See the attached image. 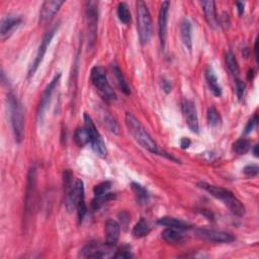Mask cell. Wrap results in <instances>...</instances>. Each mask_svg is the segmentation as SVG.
<instances>
[{
  "instance_id": "cell-1",
  "label": "cell",
  "mask_w": 259,
  "mask_h": 259,
  "mask_svg": "<svg viewBox=\"0 0 259 259\" xmlns=\"http://www.w3.org/2000/svg\"><path fill=\"white\" fill-rule=\"evenodd\" d=\"M64 187L66 194V207L68 211L76 210L80 222L87 213V208L84 201V185L80 179L72 182V173L67 170L64 172Z\"/></svg>"
},
{
  "instance_id": "cell-2",
  "label": "cell",
  "mask_w": 259,
  "mask_h": 259,
  "mask_svg": "<svg viewBox=\"0 0 259 259\" xmlns=\"http://www.w3.org/2000/svg\"><path fill=\"white\" fill-rule=\"evenodd\" d=\"M126 126L133 136L135 140L140 144L144 149L149 151L150 153L157 154V155H162L163 151H160L156 144V142L153 140L148 131L144 128V126L141 124V122L131 112L126 113L125 117Z\"/></svg>"
},
{
  "instance_id": "cell-3",
  "label": "cell",
  "mask_w": 259,
  "mask_h": 259,
  "mask_svg": "<svg viewBox=\"0 0 259 259\" xmlns=\"http://www.w3.org/2000/svg\"><path fill=\"white\" fill-rule=\"evenodd\" d=\"M197 186L209 192L212 196L216 197L217 200H220L235 216L238 217L244 216L245 207L230 190L207 183H198Z\"/></svg>"
},
{
  "instance_id": "cell-4",
  "label": "cell",
  "mask_w": 259,
  "mask_h": 259,
  "mask_svg": "<svg viewBox=\"0 0 259 259\" xmlns=\"http://www.w3.org/2000/svg\"><path fill=\"white\" fill-rule=\"evenodd\" d=\"M7 109L10 117L12 132L17 143H21L25 137V115L24 109L14 93L7 95Z\"/></svg>"
},
{
  "instance_id": "cell-5",
  "label": "cell",
  "mask_w": 259,
  "mask_h": 259,
  "mask_svg": "<svg viewBox=\"0 0 259 259\" xmlns=\"http://www.w3.org/2000/svg\"><path fill=\"white\" fill-rule=\"evenodd\" d=\"M137 27L139 38L142 45L147 44L152 37V18L146 3L142 0L137 1Z\"/></svg>"
},
{
  "instance_id": "cell-6",
  "label": "cell",
  "mask_w": 259,
  "mask_h": 259,
  "mask_svg": "<svg viewBox=\"0 0 259 259\" xmlns=\"http://www.w3.org/2000/svg\"><path fill=\"white\" fill-rule=\"evenodd\" d=\"M91 82L97 89L99 94L106 102H113L116 99L115 92L108 81L106 70L101 66H94L90 73Z\"/></svg>"
},
{
  "instance_id": "cell-7",
  "label": "cell",
  "mask_w": 259,
  "mask_h": 259,
  "mask_svg": "<svg viewBox=\"0 0 259 259\" xmlns=\"http://www.w3.org/2000/svg\"><path fill=\"white\" fill-rule=\"evenodd\" d=\"M83 118H84V127L88 132L89 143L91 145L92 150L95 152L97 156H99L101 158H106L108 155V149L102 135L96 130V127L92 121V118L88 113L85 112Z\"/></svg>"
},
{
  "instance_id": "cell-8",
  "label": "cell",
  "mask_w": 259,
  "mask_h": 259,
  "mask_svg": "<svg viewBox=\"0 0 259 259\" xmlns=\"http://www.w3.org/2000/svg\"><path fill=\"white\" fill-rule=\"evenodd\" d=\"M58 28L59 26H55L53 27L49 32L46 33V35L44 36L42 42H41V45H39L38 49H37V55H36V58L34 60L33 64L31 65L30 67V70H29V77H32L35 75V73L37 72V68L39 67V65H41V63L43 62V59L47 53V50H48V47L50 46L52 39L55 36V34L57 33L58 31Z\"/></svg>"
},
{
  "instance_id": "cell-9",
  "label": "cell",
  "mask_w": 259,
  "mask_h": 259,
  "mask_svg": "<svg viewBox=\"0 0 259 259\" xmlns=\"http://www.w3.org/2000/svg\"><path fill=\"white\" fill-rule=\"evenodd\" d=\"M86 21L88 29V42L91 48L95 42L98 23V3L96 1H89L86 3Z\"/></svg>"
},
{
  "instance_id": "cell-10",
  "label": "cell",
  "mask_w": 259,
  "mask_h": 259,
  "mask_svg": "<svg viewBox=\"0 0 259 259\" xmlns=\"http://www.w3.org/2000/svg\"><path fill=\"white\" fill-rule=\"evenodd\" d=\"M112 249L113 246H110L107 243L102 244L99 242H90L81 249L80 256L85 258L111 257V252L112 251Z\"/></svg>"
},
{
  "instance_id": "cell-11",
  "label": "cell",
  "mask_w": 259,
  "mask_h": 259,
  "mask_svg": "<svg viewBox=\"0 0 259 259\" xmlns=\"http://www.w3.org/2000/svg\"><path fill=\"white\" fill-rule=\"evenodd\" d=\"M195 235L198 238L214 243H231L235 240L234 236L230 233L212 229H197L195 230Z\"/></svg>"
},
{
  "instance_id": "cell-12",
  "label": "cell",
  "mask_w": 259,
  "mask_h": 259,
  "mask_svg": "<svg viewBox=\"0 0 259 259\" xmlns=\"http://www.w3.org/2000/svg\"><path fill=\"white\" fill-rule=\"evenodd\" d=\"M60 77H61V74H57L52 80L51 82L47 85V87L45 88V90L42 93L41 99H39V103H38V107H37V119L39 122L43 121L44 115H45V111L48 108V106L50 105V102L52 99V95L54 90L56 89L59 81H60Z\"/></svg>"
},
{
  "instance_id": "cell-13",
  "label": "cell",
  "mask_w": 259,
  "mask_h": 259,
  "mask_svg": "<svg viewBox=\"0 0 259 259\" xmlns=\"http://www.w3.org/2000/svg\"><path fill=\"white\" fill-rule=\"evenodd\" d=\"M183 112L189 130L192 133L197 134L198 130H200V126H198V117H197L195 105L192 101H190V99H184Z\"/></svg>"
},
{
  "instance_id": "cell-14",
  "label": "cell",
  "mask_w": 259,
  "mask_h": 259,
  "mask_svg": "<svg viewBox=\"0 0 259 259\" xmlns=\"http://www.w3.org/2000/svg\"><path fill=\"white\" fill-rule=\"evenodd\" d=\"M170 7L169 1H163L160 6L158 15V30H159V38H160L161 47L164 49L167 37V22H168V10Z\"/></svg>"
},
{
  "instance_id": "cell-15",
  "label": "cell",
  "mask_w": 259,
  "mask_h": 259,
  "mask_svg": "<svg viewBox=\"0 0 259 259\" xmlns=\"http://www.w3.org/2000/svg\"><path fill=\"white\" fill-rule=\"evenodd\" d=\"M63 4L64 1H60V0H48V1H45L41 7V10H39V24L46 25L50 23Z\"/></svg>"
},
{
  "instance_id": "cell-16",
  "label": "cell",
  "mask_w": 259,
  "mask_h": 259,
  "mask_svg": "<svg viewBox=\"0 0 259 259\" xmlns=\"http://www.w3.org/2000/svg\"><path fill=\"white\" fill-rule=\"evenodd\" d=\"M36 185H37V169L32 167L28 174L27 193H26V212L31 213L34 207L35 195H36Z\"/></svg>"
},
{
  "instance_id": "cell-17",
  "label": "cell",
  "mask_w": 259,
  "mask_h": 259,
  "mask_svg": "<svg viewBox=\"0 0 259 259\" xmlns=\"http://www.w3.org/2000/svg\"><path fill=\"white\" fill-rule=\"evenodd\" d=\"M22 17L17 15H6L2 18L0 25V36L2 39L7 38L13 31L22 24Z\"/></svg>"
},
{
  "instance_id": "cell-18",
  "label": "cell",
  "mask_w": 259,
  "mask_h": 259,
  "mask_svg": "<svg viewBox=\"0 0 259 259\" xmlns=\"http://www.w3.org/2000/svg\"><path fill=\"white\" fill-rule=\"evenodd\" d=\"M106 232V243L110 246H115L119 239V233H121V227L118 223L113 220H109L105 226Z\"/></svg>"
},
{
  "instance_id": "cell-19",
  "label": "cell",
  "mask_w": 259,
  "mask_h": 259,
  "mask_svg": "<svg viewBox=\"0 0 259 259\" xmlns=\"http://www.w3.org/2000/svg\"><path fill=\"white\" fill-rule=\"evenodd\" d=\"M206 21L209 24V26L213 29H216L218 26V18H217V13H216V3L211 0L208 1H202L201 2Z\"/></svg>"
},
{
  "instance_id": "cell-20",
  "label": "cell",
  "mask_w": 259,
  "mask_h": 259,
  "mask_svg": "<svg viewBox=\"0 0 259 259\" xmlns=\"http://www.w3.org/2000/svg\"><path fill=\"white\" fill-rule=\"evenodd\" d=\"M161 236L164 240L169 244H181L185 241V239L184 230L173 229V228L165 229L162 232Z\"/></svg>"
},
{
  "instance_id": "cell-21",
  "label": "cell",
  "mask_w": 259,
  "mask_h": 259,
  "mask_svg": "<svg viewBox=\"0 0 259 259\" xmlns=\"http://www.w3.org/2000/svg\"><path fill=\"white\" fill-rule=\"evenodd\" d=\"M206 80L209 85L210 90L213 92V94L217 97H220L222 95V87L219 84L217 75L215 74V71L212 66H208L206 70Z\"/></svg>"
},
{
  "instance_id": "cell-22",
  "label": "cell",
  "mask_w": 259,
  "mask_h": 259,
  "mask_svg": "<svg viewBox=\"0 0 259 259\" xmlns=\"http://www.w3.org/2000/svg\"><path fill=\"white\" fill-rule=\"evenodd\" d=\"M157 224L160 226H164L166 228H173V229H179V230H188L191 228V225L187 224L186 222H184L179 219L171 218V217H163L160 218L157 221Z\"/></svg>"
},
{
  "instance_id": "cell-23",
  "label": "cell",
  "mask_w": 259,
  "mask_h": 259,
  "mask_svg": "<svg viewBox=\"0 0 259 259\" xmlns=\"http://www.w3.org/2000/svg\"><path fill=\"white\" fill-rule=\"evenodd\" d=\"M181 35L185 47L191 52L192 49V34H191V24L187 18H184L181 24Z\"/></svg>"
},
{
  "instance_id": "cell-24",
  "label": "cell",
  "mask_w": 259,
  "mask_h": 259,
  "mask_svg": "<svg viewBox=\"0 0 259 259\" xmlns=\"http://www.w3.org/2000/svg\"><path fill=\"white\" fill-rule=\"evenodd\" d=\"M111 69H112V72H113V74L115 76V79H116L119 88H121V90L126 95H130L131 94V89H130V86H129L128 82L126 81V78H125L122 70L119 69L118 66L115 65V64L111 65Z\"/></svg>"
},
{
  "instance_id": "cell-25",
  "label": "cell",
  "mask_w": 259,
  "mask_h": 259,
  "mask_svg": "<svg viewBox=\"0 0 259 259\" xmlns=\"http://www.w3.org/2000/svg\"><path fill=\"white\" fill-rule=\"evenodd\" d=\"M151 231V227L145 219H141L133 228L132 234L135 238H142L147 236Z\"/></svg>"
},
{
  "instance_id": "cell-26",
  "label": "cell",
  "mask_w": 259,
  "mask_h": 259,
  "mask_svg": "<svg viewBox=\"0 0 259 259\" xmlns=\"http://www.w3.org/2000/svg\"><path fill=\"white\" fill-rule=\"evenodd\" d=\"M132 189H133V191L135 193V196L137 198V202H139V204L144 205V204H146L148 202V200H149L148 191L141 185L133 183L132 184Z\"/></svg>"
},
{
  "instance_id": "cell-27",
  "label": "cell",
  "mask_w": 259,
  "mask_h": 259,
  "mask_svg": "<svg viewBox=\"0 0 259 259\" xmlns=\"http://www.w3.org/2000/svg\"><path fill=\"white\" fill-rule=\"evenodd\" d=\"M226 64H227V67L230 73L233 75L235 79H237L239 76V73H240V69H239L237 59L232 51H229L226 54Z\"/></svg>"
},
{
  "instance_id": "cell-28",
  "label": "cell",
  "mask_w": 259,
  "mask_h": 259,
  "mask_svg": "<svg viewBox=\"0 0 259 259\" xmlns=\"http://www.w3.org/2000/svg\"><path fill=\"white\" fill-rule=\"evenodd\" d=\"M102 121L104 125L109 129V131H111V133L115 135L119 133V128H118L117 123L115 122V119L105 110L102 111Z\"/></svg>"
},
{
  "instance_id": "cell-29",
  "label": "cell",
  "mask_w": 259,
  "mask_h": 259,
  "mask_svg": "<svg viewBox=\"0 0 259 259\" xmlns=\"http://www.w3.org/2000/svg\"><path fill=\"white\" fill-rule=\"evenodd\" d=\"M74 141L79 147H83L89 143V135L85 127L76 129L74 133Z\"/></svg>"
},
{
  "instance_id": "cell-30",
  "label": "cell",
  "mask_w": 259,
  "mask_h": 259,
  "mask_svg": "<svg viewBox=\"0 0 259 259\" xmlns=\"http://www.w3.org/2000/svg\"><path fill=\"white\" fill-rule=\"evenodd\" d=\"M251 148V144L249 140L245 138H241L237 140L233 145V151L239 155H244L246 154Z\"/></svg>"
},
{
  "instance_id": "cell-31",
  "label": "cell",
  "mask_w": 259,
  "mask_h": 259,
  "mask_svg": "<svg viewBox=\"0 0 259 259\" xmlns=\"http://www.w3.org/2000/svg\"><path fill=\"white\" fill-rule=\"evenodd\" d=\"M117 16L119 21H121L124 25H129L131 23V12L129 10L128 5L125 2L118 3Z\"/></svg>"
},
{
  "instance_id": "cell-32",
  "label": "cell",
  "mask_w": 259,
  "mask_h": 259,
  "mask_svg": "<svg viewBox=\"0 0 259 259\" xmlns=\"http://www.w3.org/2000/svg\"><path fill=\"white\" fill-rule=\"evenodd\" d=\"M207 117H208V122H209V125L213 128H217L221 125L222 123V118H221V115L220 113H219V111L214 108H210L208 110V114H207Z\"/></svg>"
},
{
  "instance_id": "cell-33",
  "label": "cell",
  "mask_w": 259,
  "mask_h": 259,
  "mask_svg": "<svg viewBox=\"0 0 259 259\" xmlns=\"http://www.w3.org/2000/svg\"><path fill=\"white\" fill-rule=\"evenodd\" d=\"M111 187V182H104L102 184L97 185L93 188L94 197H101V196L106 195L107 193H109Z\"/></svg>"
},
{
  "instance_id": "cell-34",
  "label": "cell",
  "mask_w": 259,
  "mask_h": 259,
  "mask_svg": "<svg viewBox=\"0 0 259 259\" xmlns=\"http://www.w3.org/2000/svg\"><path fill=\"white\" fill-rule=\"evenodd\" d=\"M257 124H258V115L257 114H254L252 118H250L246 127H245V131L244 133L247 135V134H250L256 127H257Z\"/></svg>"
},
{
  "instance_id": "cell-35",
  "label": "cell",
  "mask_w": 259,
  "mask_h": 259,
  "mask_svg": "<svg viewBox=\"0 0 259 259\" xmlns=\"http://www.w3.org/2000/svg\"><path fill=\"white\" fill-rule=\"evenodd\" d=\"M244 91H245V84L243 81H241L240 79L237 78L236 79V93H237V97L239 101L242 99L243 95H244Z\"/></svg>"
},
{
  "instance_id": "cell-36",
  "label": "cell",
  "mask_w": 259,
  "mask_h": 259,
  "mask_svg": "<svg viewBox=\"0 0 259 259\" xmlns=\"http://www.w3.org/2000/svg\"><path fill=\"white\" fill-rule=\"evenodd\" d=\"M244 173L249 176V177H254L258 174V171H259V168L256 164H249L247 166H245L244 168Z\"/></svg>"
},
{
  "instance_id": "cell-37",
  "label": "cell",
  "mask_w": 259,
  "mask_h": 259,
  "mask_svg": "<svg viewBox=\"0 0 259 259\" xmlns=\"http://www.w3.org/2000/svg\"><path fill=\"white\" fill-rule=\"evenodd\" d=\"M133 255L129 250H122V251H116L115 254H113V258H131Z\"/></svg>"
},
{
  "instance_id": "cell-38",
  "label": "cell",
  "mask_w": 259,
  "mask_h": 259,
  "mask_svg": "<svg viewBox=\"0 0 259 259\" xmlns=\"http://www.w3.org/2000/svg\"><path fill=\"white\" fill-rule=\"evenodd\" d=\"M171 88H172V85L170 83L169 80H166V79L164 78L162 80V89L166 92V93H169L171 91Z\"/></svg>"
},
{
  "instance_id": "cell-39",
  "label": "cell",
  "mask_w": 259,
  "mask_h": 259,
  "mask_svg": "<svg viewBox=\"0 0 259 259\" xmlns=\"http://www.w3.org/2000/svg\"><path fill=\"white\" fill-rule=\"evenodd\" d=\"M181 146L183 149H186L190 146V140L187 138H183L182 141H181Z\"/></svg>"
},
{
  "instance_id": "cell-40",
  "label": "cell",
  "mask_w": 259,
  "mask_h": 259,
  "mask_svg": "<svg viewBox=\"0 0 259 259\" xmlns=\"http://www.w3.org/2000/svg\"><path fill=\"white\" fill-rule=\"evenodd\" d=\"M236 6H237V10L239 14H243L244 12V3L243 2H236Z\"/></svg>"
},
{
  "instance_id": "cell-41",
  "label": "cell",
  "mask_w": 259,
  "mask_h": 259,
  "mask_svg": "<svg viewBox=\"0 0 259 259\" xmlns=\"http://www.w3.org/2000/svg\"><path fill=\"white\" fill-rule=\"evenodd\" d=\"M254 50H255V58H256V62H258V54H257V50H258V41H256V43H255Z\"/></svg>"
},
{
  "instance_id": "cell-42",
  "label": "cell",
  "mask_w": 259,
  "mask_h": 259,
  "mask_svg": "<svg viewBox=\"0 0 259 259\" xmlns=\"http://www.w3.org/2000/svg\"><path fill=\"white\" fill-rule=\"evenodd\" d=\"M257 149H258V145H255V147H254V150H253V152H254V155L257 157L258 156V151H257Z\"/></svg>"
}]
</instances>
